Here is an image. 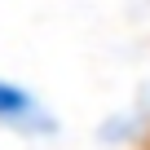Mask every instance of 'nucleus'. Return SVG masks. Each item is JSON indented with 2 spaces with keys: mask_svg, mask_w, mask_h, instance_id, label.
<instances>
[{
  "mask_svg": "<svg viewBox=\"0 0 150 150\" xmlns=\"http://www.w3.org/2000/svg\"><path fill=\"white\" fill-rule=\"evenodd\" d=\"M146 124H150V84L141 88V102H137L132 110H124V115H115V119H106V124H102V141L137 137V132H141Z\"/></svg>",
  "mask_w": 150,
  "mask_h": 150,
  "instance_id": "nucleus-2",
  "label": "nucleus"
},
{
  "mask_svg": "<svg viewBox=\"0 0 150 150\" xmlns=\"http://www.w3.org/2000/svg\"><path fill=\"white\" fill-rule=\"evenodd\" d=\"M0 124L13 128V132H27V137H49L57 128V119L22 84H9V80H0Z\"/></svg>",
  "mask_w": 150,
  "mask_h": 150,
  "instance_id": "nucleus-1",
  "label": "nucleus"
}]
</instances>
